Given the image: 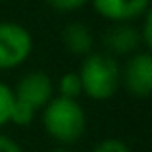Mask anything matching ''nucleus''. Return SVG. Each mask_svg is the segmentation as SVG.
Listing matches in <instances>:
<instances>
[{"mask_svg": "<svg viewBox=\"0 0 152 152\" xmlns=\"http://www.w3.org/2000/svg\"><path fill=\"white\" fill-rule=\"evenodd\" d=\"M93 152H131V150H129V146H127L123 141L110 137V139H104V141L98 142Z\"/></svg>", "mask_w": 152, "mask_h": 152, "instance_id": "ddd939ff", "label": "nucleus"}, {"mask_svg": "<svg viewBox=\"0 0 152 152\" xmlns=\"http://www.w3.org/2000/svg\"><path fill=\"white\" fill-rule=\"evenodd\" d=\"M35 114H37V112L31 110L27 104L15 100V102H14V110H12L10 123H15V125H19V127H25V125H29V123L33 121Z\"/></svg>", "mask_w": 152, "mask_h": 152, "instance_id": "9b49d317", "label": "nucleus"}, {"mask_svg": "<svg viewBox=\"0 0 152 152\" xmlns=\"http://www.w3.org/2000/svg\"><path fill=\"white\" fill-rule=\"evenodd\" d=\"M14 98L23 102L31 110L39 112L54 98V85L48 73L45 71H31L19 79L14 91Z\"/></svg>", "mask_w": 152, "mask_h": 152, "instance_id": "39448f33", "label": "nucleus"}, {"mask_svg": "<svg viewBox=\"0 0 152 152\" xmlns=\"http://www.w3.org/2000/svg\"><path fill=\"white\" fill-rule=\"evenodd\" d=\"M42 127L62 146L75 145L87 127L85 110L77 100L54 96L42 108Z\"/></svg>", "mask_w": 152, "mask_h": 152, "instance_id": "f257e3e1", "label": "nucleus"}, {"mask_svg": "<svg viewBox=\"0 0 152 152\" xmlns=\"http://www.w3.org/2000/svg\"><path fill=\"white\" fill-rule=\"evenodd\" d=\"M77 73L81 79L83 94L93 100H108L121 87V67L118 60L106 52L87 54Z\"/></svg>", "mask_w": 152, "mask_h": 152, "instance_id": "f03ea898", "label": "nucleus"}, {"mask_svg": "<svg viewBox=\"0 0 152 152\" xmlns=\"http://www.w3.org/2000/svg\"><path fill=\"white\" fill-rule=\"evenodd\" d=\"M58 96L62 98H69V100H77L83 94V87H81V79H79L77 71H67L60 77L58 81Z\"/></svg>", "mask_w": 152, "mask_h": 152, "instance_id": "1a4fd4ad", "label": "nucleus"}, {"mask_svg": "<svg viewBox=\"0 0 152 152\" xmlns=\"http://www.w3.org/2000/svg\"><path fill=\"white\" fill-rule=\"evenodd\" d=\"M98 15L112 23H133L150 10V0H91Z\"/></svg>", "mask_w": 152, "mask_h": 152, "instance_id": "423d86ee", "label": "nucleus"}, {"mask_svg": "<svg viewBox=\"0 0 152 152\" xmlns=\"http://www.w3.org/2000/svg\"><path fill=\"white\" fill-rule=\"evenodd\" d=\"M106 54L110 56H133L141 45V33L139 25L133 23H114L110 29H106L102 37Z\"/></svg>", "mask_w": 152, "mask_h": 152, "instance_id": "0eeeda50", "label": "nucleus"}, {"mask_svg": "<svg viewBox=\"0 0 152 152\" xmlns=\"http://www.w3.org/2000/svg\"><path fill=\"white\" fill-rule=\"evenodd\" d=\"M52 152H71L69 148H66V146H60V148H54Z\"/></svg>", "mask_w": 152, "mask_h": 152, "instance_id": "dca6fc26", "label": "nucleus"}, {"mask_svg": "<svg viewBox=\"0 0 152 152\" xmlns=\"http://www.w3.org/2000/svg\"><path fill=\"white\" fill-rule=\"evenodd\" d=\"M33 52L29 29L14 21H0V71L19 67Z\"/></svg>", "mask_w": 152, "mask_h": 152, "instance_id": "7ed1b4c3", "label": "nucleus"}, {"mask_svg": "<svg viewBox=\"0 0 152 152\" xmlns=\"http://www.w3.org/2000/svg\"><path fill=\"white\" fill-rule=\"evenodd\" d=\"M121 83L135 98H148L152 93V56L148 50L135 52L125 62Z\"/></svg>", "mask_w": 152, "mask_h": 152, "instance_id": "20e7f679", "label": "nucleus"}, {"mask_svg": "<svg viewBox=\"0 0 152 152\" xmlns=\"http://www.w3.org/2000/svg\"><path fill=\"white\" fill-rule=\"evenodd\" d=\"M14 91L6 85V83L0 81V127L8 125L12 118V110H14Z\"/></svg>", "mask_w": 152, "mask_h": 152, "instance_id": "9d476101", "label": "nucleus"}, {"mask_svg": "<svg viewBox=\"0 0 152 152\" xmlns=\"http://www.w3.org/2000/svg\"><path fill=\"white\" fill-rule=\"evenodd\" d=\"M48 6L56 12H62V14H69V12H77L83 6L91 2V0H46Z\"/></svg>", "mask_w": 152, "mask_h": 152, "instance_id": "f8f14e48", "label": "nucleus"}, {"mask_svg": "<svg viewBox=\"0 0 152 152\" xmlns=\"http://www.w3.org/2000/svg\"><path fill=\"white\" fill-rule=\"evenodd\" d=\"M139 33H141V45L148 50L152 46V12L150 10L142 15V25L139 27Z\"/></svg>", "mask_w": 152, "mask_h": 152, "instance_id": "4468645a", "label": "nucleus"}, {"mask_svg": "<svg viewBox=\"0 0 152 152\" xmlns=\"http://www.w3.org/2000/svg\"><path fill=\"white\" fill-rule=\"evenodd\" d=\"M0 152H23V148L14 141V139L0 135Z\"/></svg>", "mask_w": 152, "mask_h": 152, "instance_id": "2eb2a0df", "label": "nucleus"}, {"mask_svg": "<svg viewBox=\"0 0 152 152\" xmlns=\"http://www.w3.org/2000/svg\"><path fill=\"white\" fill-rule=\"evenodd\" d=\"M62 42L66 50L73 56H87L93 52V33L81 21H71L62 31Z\"/></svg>", "mask_w": 152, "mask_h": 152, "instance_id": "6e6552de", "label": "nucleus"}]
</instances>
